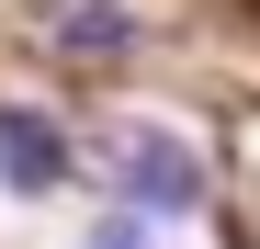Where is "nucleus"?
Wrapping results in <instances>:
<instances>
[{
	"label": "nucleus",
	"mask_w": 260,
	"mask_h": 249,
	"mask_svg": "<svg viewBox=\"0 0 260 249\" xmlns=\"http://www.w3.org/2000/svg\"><path fill=\"white\" fill-rule=\"evenodd\" d=\"M124 204H147V215H192L204 204V159L181 136H124Z\"/></svg>",
	"instance_id": "f257e3e1"
},
{
	"label": "nucleus",
	"mask_w": 260,
	"mask_h": 249,
	"mask_svg": "<svg viewBox=\"0 0 260 249\" xmlns=\"http://www.w3.org/2000/svg\"><path fill=\"white\" fill-rule=\"evenodd\" d=\"M0 181H12V193L68 181V136H57L46 113H0Z\"/></svg>",
	"instance_id": "f03ea898"
},
{
	"label": "nucleus",
	"mask_w": 260,
	"mask_h": 249,
	"mask_svg": "<svg viewBox=\"0 0 260 249\" xmlns=\"http://www.w3.org/2000/svg\"><path fill=\"white\" fill-rule=\"evenodd\" d=\"M46 46L57 57H124V0H57V12H46Z\"/></svg>",
	"instance_id": "7ed1b4c3"
},
{
	"label": "nucleus",
	"mask_w": 260,
	"mask_h": 249,
	"mask_svg": "<svg viewBox=\"0 0 260 249\" xmlns=\"http://www.w3.org/2000/svg\"><path fill=\"white\" fill-rule=\"evenodd\" d=\"M91 249H170V215H147V204H113V215L91 227Z\"/></svg>",
	"instance_id": "20e7f679"
}]
</instances>
